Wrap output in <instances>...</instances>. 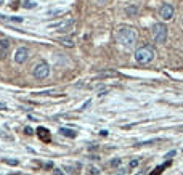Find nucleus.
<instances>
[{
	"mask_svg": "<svg viewBox=\"0 0 183 175\" xmlns=\"http://www.w3.org/2000/svg\"><path fill=\"white\" fill-rule=\"evenodd\" d=\"M137 37H138L137 31L130 26H121L116 32L117 42L121 43L122 47H125V48H132L135 43H137Z\"/></svg>",
	"mask_w": 183,
	"mask_h": 175,
	"instance_id": "obj_1",
	"label": "nucleus"
},
{
	"mask_svg": "<svg viewBox=\"0 0 183 175\" xmlns=\"http://www.w3.org/2000/svg\"><path fill=\"white\" fill-rule=\"evenodd\" d=\"M154 48L149 45H143L140 48H137L135 51V59H137V63H140V64H148L154 59Z\"/></svg>",
	"mask_w": 183,
	"mask_h": 175,
	"instance_id": "obj_2",
	"label": "nucleus"
},
{
	"mask_svg": "<svg viewBox=\"0 0 183 175\" xmlns=\"http://www.w3.org/2000/svg\"><path fill=\"white\" fill-rule=\"evenodd\" d=\"M153 39L157 43H165L167 40V26L164 23H157L153 26Z\"/></svg>",
	"mask_w": 183,
	"mask_h": 175,
	"instance_id": "obj_3",
	"label": "nucleus"
},
{
	"mask_svg": "<svg viewBox=\"0 0 183 175\" xmlns=\"http://www.w3.org/2000/svg\"><path fill=\"white\" fill-rule=\"evenodd\" d=\"M32 74H34L35 79H45V77H48V74H50L48 63H45V61L37 63L35 67H34V71H32Z\"/></svg>",
	"mask_w": 183,
	"mask_h": 175,
	"instance_id": "obj_4",
	"label": "nucleus"
},
{
	"mask_svg": "<svg viewBox=\"0 0 183 175\" xmlns=\"http://www.w3.org/2000/svg\"><path fill=\"white\" fill-rule=\"evenodd\" d=\"M173 15H175V10L170 3H164L161 7V10H159V16L164 19V21H170L173 18Z\"/></svg>",
	"mask_w": 183,
	"mask_h": 175,
	"instance_id": "obj_5",
	"label": "nucleus"
},
{
	"mask_svg": "<svg viewBox=\"0 0 183 175\" xmlns=\"http://www.w3.org/2000/svg\"><path fill=\"white\" fill-rule=\"evenodd\" d=\"M27 58H29V50H27V47H19V48L15 51V61H16L18 64H23L24 61H27Z\"/></svg>",
	"mask_w": 183,
	"mask_h": 175,
	"instance_id": "obj_6",
	"label": "nucleus"
},
{
	"mask_svg": "<svg viewBox=\"0 0 183 175\" xmlns=\"http://www.w3.org/2000/svg\"><path fill=\"white\" fill-rule=\"evenodd\" d=\"M10 48H11L10 39H2V40H0V59H5L8 56Z\"/></svg>",
	"mask_w": 183,
	"mask_h": 175,
	"instance_id": "obj_7",
	"label": "nucleus"
},
{
	"mask_svg": "<svg viewBox=\"0 0 183 175\" xmlns=\"http://www.w3.org/2000/svg\"><path fill=\"white\" fill-rule=\"evenodd\" d=\"M37 135H39V138L43 140L45 143L50 141V132L45 129V127H39V129H37Z\"/></svg>",
	"mask_w": 183,
	"mask_h": 175,
	"instance_id": "obj_8",
	"label": "nucleus"
},
{
	"mask_svg": "<svg viewBox=\"0 0 183 175\" xmlns=\"http://www.w3.org/2000/svg\"><path fill=\"white\" fill-rule=\"evenodd\" d=\"M59 133L64 135V137H69V138H75V135H77L72 129H64V127H63V129H59Z\"/></svg>",
	"mask_w": 183,
	"mask_h": 175,
	"instance_id": "obj_9",
	"label": "nucleus"
},
{
	"mask_svg": "<svg viewBox=\"0 0 183 175\" xmlns=\"http://www.w3.org/2000/svg\"><path fill=\"white\" fill-rule=\"evenodd\" d=\"M125 13L129 15V16H135V15L138 13V8L135 5H130V7H127V8H125Z\"/></svg>",
	"mask_w": 183,
	"mask_h": 175,
	"instance_id": "obj_10",
	"label": "nucleus"
},
{
	"mask_svg": "<svg viewBox=\"0 0 183 175\" xmlns=\"http://www.w3.org/2000/svg\"><path fill=\"white\" fill-rule=\"evenodd\" d=\"M167 165H170V161H169V162H165V164H162V165H159V167H156V169H154L149 175H159V174L162 172V169H165Z\"/></svg>",
	"mask_w": 183,
	"mask_h": 175,
	"instance_id": "obj_11",
	"label": "nucleus"
},
{
	"mask_svg": "<svg viewBox=\"0 0 183 175\" xmlns=\"http://www.w3.org/2000/svg\"><path fill=\"white\" fill-rule=\"evenodd\" d=\"M23 7H24V8H35V7H37V3H35V0H24V2H23Z\"/></svg>",
	"mask_w": 183,
	"mask_h": 175,
	"instance_id": "obj_12",
	"label": "nucleus"
},
{
	"mask_svg": "<svg viewBox=\"0 0 183 175\" xmlns=\"http://www.w3.org/2000/svg\"><path fill=\"white\" fill-rule=\"evenodd\" d=\"M59 42H61L63 45H67V47H74V40H72V39H66V37H63V39H59Z\"/></svg>",
	"mask_w": 183,
	"mask_h": 175,
	"instance_id": "obj_13",
	"label": "nucleus"
},
{
	"mask_svg": "<svg viewBox=\"0 0 183 175\" xmlns=\"http://www.w3.org/2000/svg\"><path fill=\"white\" fill-rule=\"evenodd\" d=\"M2 19H5V21H11V23H23V18L19 16H15V18H7V16H0Z\"/></svg>",
	"mask_w": 183,
	"mask_h": 175,
	"instance_id": "obj_14",
	"label": "nucleus"
},
{
	"mask_svg": "<svg viewBox=\"0 0 183 175\" xmlns=\"http://www.w3.org/2000/svg\"><path fill=\"white\" fill-rule=\"evenodd\" d=\"M98 174H100V170H98L97 167H90L89 172H87V175H98Z\"/></svg>",
	"mask_w": 183,
	"mask_h": 175,
	"instance_id": "obj_15",
	"label": "nucleus"
},
{
	"mask_svg": "<svg viewBox=\"0 0 183 175\" xmlns=\"http://www.w3.org/2000/svg\"><path fill=\"white\" fill-rule=\"evenodd\" d=\"M3 162H7L8 165H18V161H16V159H3Z\"/></svg>",
	"mask_w": 183,
	"mask_h": 175,
	"instance_id": "obj_16",
	"label": "nucleus"
},
{
	"mask_svg": "<svg viewBox=\"0 0 183 175\" xmlns=\"http://www.w3.org/2000/svg\"><path fill=\"white\" fill-rule=\"evenodd\" d=\"M138 164H140V161L138 159H133V161H130V164H129V169H135Z\"/></svg>",
	"mask_w": 183,
	"mask_h": 175,
	"instance_id": "obj_17",
	"label": "nucleus"
},
{
	"mask_svg": "<svg viewBox=\"0 0 183 175\" xmlns=\"http://www.w3.org/2000/svg\"><path fill=\"white\" fill-rule=\"evenodd\" d=\"M111 165L113 167H117V165H121V159H113V161H111Z\"/></svg>",
	"mask_w": 183,
	"mask_h": 175,
	"instance_id": "obj_18",
	"label": "nucleus"
},
{
	"mask_svg": "<svg viewBox=\"0 0 183 175\" xmlns=\"http://www.w3.org/2000/svg\"><path fill=\"white\" fill-rule=\"evenodd\" d=\"M95 3H97V5H106V3L109 2V0H93Z\"/></svg>",
	"mask_w": 183,
	"mask_h": 175,
	"instance_id": "obj_19",
	"label": "nucleus"
},
{
	"mask_svg": "<svg viewBox=\"0 0 183 175\" xmlns=\"http://www.w3.org/2000/svg\"><path fill=\"white\" fill-rule=\"evenodd\" d=\"M24 133H26V135H32V129H31V127H26V129H24Z\"/></svg>",
	"mask_w": 183,
	"mask_h": 175,
	"instance_id": "obj_20",
	"label": "nucleus"
},
{
	"mask_svg": "<svg viewBox=\"0 0 183 175\" xmlns=\"http://www.w3.org/2000/svg\"><path fill=\"white\" fill-rule=\"evenodd\" d=\"M53 174H55V175H66V174H63L59 169H53Z\"/></svg>",
	"mask_w": 183,
	"mask_h": 175,
	"instance_id": "obj_21",
	"label": "nucleus"
},
{
	"mask_svg": "<svg viewBox=\"0 0 183 175\" xmlns=\"http://www.w3.org/2000/svg\"><path fill=\"white\" fill-rule=\"evenodd\" d=\"M100 135H101V137H106V135H108V130H101Z\"/></svg>",
	"mask_w": 183,
	"mask_h": 175,
	"instance_id": "obj_22",
	"label": "nucleus"
},
{
	"mask_svg": "<svg viewBox=\"0 0 183 175\" xmlns=\"http://www.w3.org/2000/svg\"><path fill=\"white\" fill-rule=\"evenodd\" d=\"M106 92H108V90H106V89H101V90H100V93H98V95H100V97H101V95H105Z\"/></svg>",
	"mask_w": 183,
	"mask_h": 175,
	"instance_id": "obj_23",
	"label": "nucleus"
},
{
	"mask_svg": "<svg viewBox=\"0 0 183 175\" xmlns=\"http://www.w3.org/2000/svg\"><path fill=\"white\" fill-rule=\"evenodd\" d=\"M173 154H175V151H170V153H169V154H167V156H165V157H172V156H173Z\"/></svg>",
	"mask_w": 183,
	"mask_h": 175,
	"instance_id": "obj_24",
	"label": "nucleus"
},
{
	"mask_svg": "<svg viewBox=\"0 0 183 175\" xmlns=\"http://www.w3.org/2000/svg\"><path fill=\"white\" fill-rule=\"evenodd\" d=\"M7 106H5V103H0V109H5Z\"/></svg>",
	"mask_w": 183,
	"mask_h": 175,
	"instance_id": "obj_25",
	"label": "nucleus"
},
{
	"mask_svg": "<svg viewBox=\"0 0 183 175\" xmlns=\"http://www.w3.org/2000/svg\"><path fill=\"white\" fill-rule=\"evenodd\" d=\"M117 175H124V174H117Z\"/></svg>",
	"mask_w": 183,
	"mask_h": 175,
	"instance_id": "obj_26",
	"label": "nucleus"
}]
</instances>
